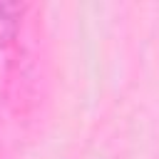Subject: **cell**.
I'll list each match as a JSON object with an SVG mask.
<instances>
[{
    "label": "cell",
    "instance_id": "cell-1",
    "mask_svg": "<svg viewBox=\"0 0 159 159\" xmlns=\"http://www.w3.org/2000/svg\"><path fill=\"white\" fill-rule=\"evenodd\" d=\"M22 5L17 2H0V47L10 45L20 30Z\"/></svg>",
    "mask_w": 159,
    "mask_h": 159
}]
</instances>
